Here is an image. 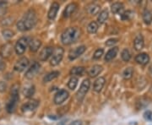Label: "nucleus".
Segmentation results:
<instances>
[{"mask_svg": "<svg viewBox=\"0 0 152 125\" xmlns=\"http://www.w3.org/2000/svg\"><path fill=\"white\" fill-rule=\"evenodd\" d=\"M37 23V15L35 10H29L20 20L17 22V28L20 31L31 30Z\"/></svg>", "mask_w": 152, "mask_h": 125, "instance_id": "obj_1", "label": "nucleus"}, {"mask_svg": "<svg viewBox=\"0 0 152 125\" xmlns=\"http://www.w3.org/2000/svg\"><path fill=\"white\" fill-rule=\"evenodd\" d=\"M0 109H1V107H0Z\"/></svg>", "mask_w": 152, "mask_h": 125, "instance_id": "obj_41", "label": "nucleus"}, {"mask_svg": "<svg viewBox=\"0 0 152 125\" xmlns=\"http://www.w3.org/2000/svg\"><path fill=\"white\" fill-rule=\"evenodd\" d=\"M35 91L36 89L34 85H27L23 90V95L25 96V97L31 98L35 94Z\"/></svg>", "mask_w": 152, "mask_h": 125, "instance_id": "obj_20", "label": "nucleus"}, {"mask_svg": "<svg viewBox=\"0 0 152 125\" xmlns=\"http://www.w3.org/2000/svg\"><path fill=\"white\" fill-rule=\"evenodd\" d=\"M41 65L38 64L37 62H35L30 67V69L26 71V78H27L28 80H31L34 77L37 75V73L40 71Z\"/></svg>", "mask_w": 152, "mask_h": 125, "instance_id": "obj_8", "label": "nucleus"}, {"mask_svg": "<svg viewBox=\"0 0 152 125\" xmlns=\"http://www.w3.org/2000/svg\"><path fill=\"white\" fill-rule=\"evenodd\" d=\"M102 67L101 65H94L90 69V70L88 71V75L91 77H96L98 75H100L102 71Z\"/></svg>", "mask_w": 152, "mask_h": 125, "instance_id": "obj_22", "label": "nucleus"}, {"mask_svg": "<svg viewBox=\"0 0 152 125\" xmlns=\"http://www.w3.org/2000/svg\"><path fill=\"white\" fill-rule=\"evenodd\" d=\"M133 75H134V69H133V68H127L124 71V73H123V76H124L125 80H129V79H131L132 76H133Z\"/></svg>", "mask_w": 152, "mask_h": 125, "instance_id": "obj_31", "label": "nucleus"}, {"mask_svg": "<svg viewBox=\"0 0 152 125\" xmlns=\"http://www.w3.org/2000/svg\"><path fill=\"white\" fill-rule=\"evenodd\" d=\"M87 31L90 34H95L98 31V24L96 21L91 22L88 26H87Z\"/></svg>", "mask_w": 152, "mask_h": 125, "instance_id": "obj_28", "label": "nucleus"}, {"mask_svg": "<svg viewBox=\"0 0 152 125\" xmlns=\"http://www.w3.org/2000/svg\"><path fill=\"white\" fill-rule=\"evenodd\" d=\"M53 48L46 47L45 48L41 51V53L39 54V59L41 61H46L53 55Z\"/></svg>", "mask_w": 152, "mask_h": 125, "instance_id": "obj_13", "label": "nucleus"}, {"mask_svg": "<svg viewBox=\"0 0 152 125\" xmlns=\"http://www.w3.org/2000/svg\"><path fill=\"white\" fill-rule=\"evenodd\" d=\"M133 15H134V13L132 11H125L124 13H123L121 15V18H122L123 20H130L131 18L133 17Z\"/></svg>", "mask_w": 152, "mask_h": 125, "instance_id": "obj_33", "label": "nucleus"}, {"mask_svg": "<svg viewBox=\"0 0 152 125\" xmlns=\"http://www.w3.org/2000/svg\"><path fill=\"white\" fill-rule=\"evenodd\" d=\"M28 43H29V42H28V39L26 37H21L20 39H19L17 41L16 44H15V51L17 54H23L25 53L26 48H27Z\"/></svg>", "mask_w": 152, "mask_h": 125, "instance_id": "obj_6", "label": "nucleus"}, {"mask_svg": "<svg viewBox=\"0 0 152 125\" xmlns=\"http://www.w3.org/2000/svg\"><path fill=\"white\" fill-rule=\"evenodd\" d=\"M69 125H82V123L80 120H75V121L72 122Z\"/></svg>", "mask_w": 152, "mask_h": 125, "instance_id": "obj_40", "label": "nucleus"}, {"mask_svg": "<svg viewBox=\"0 0 152 125\" xmlns=\"http://www.w3.org/2000/svg\"><path fill=\"white\" fill-rule=\"evenodd\" d=\"M39 105V102L37 100H32L26 103L23 104L21 107V111L23 113H28V112H31L34 111L35 109L37 108Z\"/></svg>", "mask_w": 152, "mask_h": 125, "instance_id": "obj_11", "label": "nucleus"}, {"mask_svg": "<svg viewBox=\"0 0 152 125\" xmlns=\"http://www.w3.org/2000/svg\"><path fill=\"white\" fill-rule=\"evenodd\" d=\"M144 45H145V42H144V37L142 36L141 34L138 35L137 37L134 39V48H135L136 51H140L141 49H143L144 48Z\"/></svg>", "mask_w": 152, "mask_h": 125, "instance_id": "obj_17", "label": "nucleus"}, {"mask_svg": "<svg viewBox=\"0 0 152 125\" xmlns=\"http://www.w3.org/2000/svg\"><path fill=\"white\" fill-rule=\"evenodd\" d=\"M3 36H4V37L6 39H9V38H11L14 35H15V33L13 32L12 31H10V30H4L3 31Z\"/></svg>", "mask_w": 152, "mask_h": 125, "instance_id": "obj_35", "label": "nucleus"}, {"mask_svg": "<svg viewBox=\"0 0 152 125\" xmlns=\"http://www.w3.org/2000/svg\"><path fill=\"white\" fill-rule=\"evenodd\" d=\"M90 86H91V81H90L89 79H86L84 81L82 82L80 88V90L78 91V92L76 94L77 99L80 102H81L82 100L84 99L85 96L86 95V93L88 92V91L90 89Z\"/></svg>", "mask_w": 152, "mask_h": 125, "instance_id": "obj_4", "label": "nucleus"}, {"mask_svg": "<svg viewBox=\"0 0 152 125\" xmlns=\"http://www.w3.org/2000/svg\"><path fill=\"white\" fill-rule=\"evenodd\" d=\"M28 65H29V60L26 57H23L15 63L14 69H15V70L18 71V72H23L27 68Z\"/></svg>", "mask_w": 152, "mask_h": 125, "instance_id": "obj_9", "label": "nucleus"}, {"mask_svg": "<svg viewBox=\"0 0 152 125\" xmlns=\"http://www.w3.org/2000/svg\"><path fill=\"white\" fill-rule=\"evenodd\" d=\"M100 9H101V7L98 5V4H90V5L87 7V11H88V13L91 14V15H96L99 14Z\"/></svg>", "mask_w": 152, "mask_h": 125, "instance_id": "obj_24", "label": "nucleus"}, {"mask_svg": "<svg viewBox=\"0 0 152 125\" xmlns=\"http://www.w3.org/2000/svg\"><path fill=\"white\" fill-rule=\"evenodd\" d=\"M118 53V48L115 47L113 48H111L108 52L107 53V54L105 56V61L106 62H110L111 60L115 58V57L117 56Z\"/></svg>", "mask_w": 152, "mask_h": 125, "instance_id": "obj_21", "label": "nucleus"}, {"mask_svg": "<svg viewBox=\"0 0 152 125\" xmlns=\"http://www.w3.org/2000/svg\"><path fill=\"white\" fill-rule=\"evenodd\" d=\"M19 88H20V86L18 85H15L11 89L10 98V100L7 103V106H6L7 112L10 113H14L15 108H16L17 103L19 102Z\"/></svg>", "mask_w": 152, "mask_h": 125, "instance_id": "obj_3", "label": "nucleus"}, {"mask_svg": "<svg viewBox=\"0 0 152 125\" xmlns=\"http://www.w3.org/2000/svg\"><path fill=\"white\" fill-rule=\"evenodd\" d=\"M77 7H78V5L75 3H71L69 4H68L64 11V17H65V18L70 17L75 12V10H77Z\"/></svg>", "mask_w": 152, "mask_h": 125, "instance_id": "obj_14", "label": "nucleus"}, {"mask_svg": "<svg viewBox=\"0 0 152 125\" xmlns=\"http://www.w3.org/2000/svg\"><path fill=\"white\" fill-rule=\"evenodd\" d=\"M117 42H118V39L112 38V39H109V40H107V41L106 42V45H107V46H108V47H112V46L115 45Z\"/></svg>", "mask_w": 152, "mask_h": 125, "instance_id": "obj_36", "label": "nucleus"}, {"mask_svg": "<svg viewBox=\"0 0 152 125\" xmlns=\"http://www.w3.org/2000/svg\"><path fill=\"white\" fill-rule=\"evenodd\" d=\"M12 53H13V46L11 43H6L1 47L0 56L3 58H7L10 57Z\"/></svg>", "mask_w": 152, "mask_h": 125, "instance_id": "obj_10", "label": "nucleus"}, {"mask_svg": "<svg viewBox=\"0 0 152 125\" xmlns=\"http://www.w3.org/2000/svg\"><path fill=\"white\" fill-rule=\"evenodd\" d=\"M77 85H78V79L76 77H72L68 83V86L72 91H74Z\"/></svg>", "mask_w": 152, "mask_h": 125, "instance_id": "obj_32", "label": "nucleus"}, {"mask_svg": "<svg viewBox=\"0 0 152 125\" xmlns=\"http://www.w3.org/2000/svg\"><path fill=\"white\" fill-rule=\"evenodd\" d=\"M135 61L139 64L145 65V64H147L150 62V57L145 53H140V54H138L136 56Z\"/></svg>", "mask_w": 152, "mask_h": 125, "instance_id": "obj_15", "label": "nucleus"}, {"mask_svg": "<svg viewBox=\"0 0 152 125\" xmlns=\"http://www.w3.org/2000/svg\"><path fill=\"white\" fill-rule=\"evenodd\" d=\"M69 96V94L66 90H60L59 91L56 93L53 102L56 105H61L68 99Z\"/></svg>", "mask_w": 152, "mask_h": 125, "instance_id": "obj_7", "label": "nucleus"}, {"mask_svg": "<svg viewBox=\"0 0 152 125\" xmlns=\"http://www.w3.org/2000/svg\"><path fill=\"white\" fill-rule=\"evenodd\" d=\"M29 45V48H30V50L31 51V52H37L38 51V49L41 48V46H42V42H41V40H39L37 38H33L31 40V42L28 43Z\"/></svg>", "mask_w": 152, "mask_h": 125, "instance_id": "obj_18", "label": "nucleus"}, {"mask_svg": "<svg viewBox=\"0 0 152 125\" xmlns=\"http://www.w3.org/2000/svg\"><path fill=\"white\" fill-rule=\"evenodd\" d=\"M103 53L104 50L102 48L97 49V50L95 52L94 55H93V58H94V59H99V58H101L102 56L103 55Z\"/></svg>", "mask_w": 152, "mask_h": 125, "instance_id": "obj_34", "label": "nucleus"}, {"mask_svg": "<svg viewBox=\"0 0 152 125\" xmlns=\"http://www.w3.org/2000/svg\"><path fill=\"white\" fill-rule=\"evenodd\" d=\"M144 118L147 120H151L152 118V113L151 111H147L144 113Z\"/></svg>", "mask_w": 152, "mask_h": 125, "instance_id": "obj_38", "label": "nucleus"}, {"mask_svg": "<svg viewBox=\"0 0 152 125\" xmlns=\"http://www.w3.org/2000/svg\"><path fill=\"white\" fill-rule=\"evenodd\" d=\"M108 11L107 10H104L101 13H99V15H98V22L100 24H103L105 21L108 19Z\"/></svg>", "mask_w": 152, "mask_h": 125, "instance_id": "obj_27", "label": "nucleus"}, {"mask_svg": "<svg viewBox=\"0 0 152 125\" xmlns=\"http://www.w3.org/2000/svg\"><path fill=\"white\" fill-rule=\"evenodd\" d=\"M124 4H122V3H114L111 7V10H112V12L113 14H118L124 10Z\"/></svg>", "mask_w": 152, "mask_h": 125, "instance_id": "obj_25", "label": "nucleus"}, {"mask_svg": "<svg viewBox=\"0 0 152 125\" xmlns=\"http://www.w3.org/2000/svg\"><path fill=\"white\" fill-rule=\"evenodd\" d=\"M6 64L4 62V60H3V58L0 56V71H3L4 69H5Z\"/></svg>", "mask_w": 152, "mask_h": 125, "instance_id": "obj_39", "label": "nucleus"}, {"mask_svg": "<svg viewBox=\"0 0 152 125\" xmlns=\"http://www.w3.org/2000/svg\"><path fill=\"white\" fill-rule=\"evenodd\" d=\"M121 58L124 62H129L131 58V53L129 50L127 48H124L123 50L122 53H121Z\"/></svg>", "mask_w": 152, "mask_h": 125, "instance_id": "obj_30", "label": "nucleus"}, {"mask_svg": "<svg viewBox=\"0 0 152 125\" xmlns=\"http://www.w3.org/2000/svg\"><path fill=\"white\" fill-rule=\"evenodd\" d=\"M86 48L85 46H80L75 50H71L69 53V58L70 60H75L78 58L80 56H81L86 52Z\"/></svg>", "mask_w": 152, "mask_h": 125, "instance_id": "obj_12", "label": "nucleus"}, {"mask_svg": "<svg viewBox=\"0 0 152 125\" xmlns=\"http://www.w3.org/2000/svg\"><path fill=\"white\" fill-rule=\"evenodd\" d=\"M143 20L145 24L150 25L152 21V13L149 10H145L143 13Z\"/></svg>", "mask_w": 152, "mask_h": 125, "instance_id": "obj_26", "label": "nucleus"}, {"mask_svg": "<svg viewBox=\"0 0 152 125\" xmlns=\"http://www.w3.org/2000/svg\"><path fill=\"white\" fill-rule=\"evenodd\" d=\"M59 75L60 73L58 71H53V72H50L49 74H48V75L43 78V82L48 83V82L52 81V80H53L56 78H58V77L59 76Z\"/></svg>", "mask_w": 152, "mask_h": 125, "instance_id": "obj_23", "label": "nucleus"}, {"mask_svg": "<svg viewBox=\"0 0 152 125\" xmlns=\"http://www.w3.org/2000/svg\"><path fill=\"white\" fill-rule=\"evenodd\" d=\"M81 31L79 28L69 27L66 29L61 36V41L64 45H70L80 37Z\"/></svg>", "mask_w": 152, "mask_h": 125, "instance_id": "obj_2", "label": "nucleus"}, {"mask_svg": "<svg viewBox=\"0 0 152 125\" xmlns=\"http://www.w3.org/2000/svg\"><path fill=\"white\" fill-rule=\"evenodd\" d=\"M85 72L84 67H74L70 70V75H81Z\"/></svg>", "mask_w": 152, "mask_h": 125, "instance_id": "obj_29", "label": "nucleus"}, {"mask_svg": "<svg viewBox=\"0 0 152 125\" xmlns=\"http://www.w3.org/2000/svg\"><path fill=\"white\" fill-rule=\"evenodd\" d=\"M58 10H59V4L58 3H53V4L51 5V8L48 11V15L50 20H54L57 16Z\"/></svg>", "mask_w": 152, "mask_h": 125, "instance_id": "obj_16", "label": "nucleus"}, {"mask_svg": "<svg viewBox=\"0 0 152 125\" xmlns=\"http://www.w3.org/2000/svg\"><path fill=\"white\" fill-rule=\"evenodd\" d=\"M105 82H106L105 78H103V77L98 78L97 80L95 81V83H94V91L97 93L101 92L102 88H103L104 85H105Z\"/></svg>", "mask_w": 152, "mask_h": 125, "instance_id": "obj_19", "label": "nucleus"}, {"mask_svg": "<svg viewBox=\"0 0 152 125\" xmlns=\"http://www.w3.org/2000/svg\"><path fill=\"white\" fill-rule=\"evenodd\" d=\"M6 89H7V85H6L5 82H0V92H4Z\"/></svg>", "mask_w": 152, "mask_h": 125, "instance_id": "obj_37", "label": "nucleus"}, {"mask_svg": "<svg viewBox=\"0 0 152 125\" xmlns=\"http://www.w3.org/2000/svg\"><path fill=\"white\" fill-rule=\"evenodd\" d=\"M64 53V51L62 48H58L56 50H53V57L50 61V64L52 66H57L58 64H59L60 62L63 59Z\"/></svg>", "mask_w": 152, "mask_h": 125, "instance_id": "obj_5", "label": "nucleus"}]
</instances>
